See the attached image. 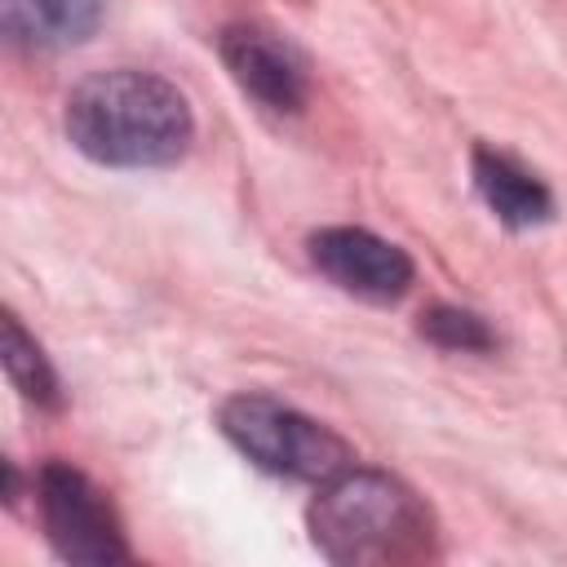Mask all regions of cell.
<instances>
[{
  "label": "cell",
  "instance_id": "277c9868",
  "mask_svg": "<svg viewBox=\"0 0 567 567\" xmlns=\"http://www.w3.org/2000/svg\"><path fill=\"white\" fill-rule=\"evenodd\" d=\"M35 501H40L44 536L58 558L93 563V567H111L128 558L120 518L84 470L66 461H44L35 474Z\"/></svg>",
  "mask_w": 567,
  "mask_h": 567
},
{
  "label": "cell",
  "instance_id": "9c48e42d",
  "mask_svg": "<svg viewBox=\"0 0 567 567\" xmlns=\"http://www.w3.org/2000/svg\"><path fill=\"white\" fill-rule=\"evenodd\" d=\"M0 354H4V372H9V385L27 399V403H35V408H62V385H58V372H53V363L44 359V350L22 332V323L13 319V315H4V323H0Z\"/></svg>",
  "mask_w": 567,
  "mask_h": 567
},
{
  "label": "cell",
  "instance_id": "6da1fadb",
  "mask_svg": "<svg viewBox=\"0 0 567 567\" xmlns=\"http://www.w3.org/2000/svg\"><path fill=\"white\" fill-rule=\"evenodd\" d=\"M71 146L106 168H164L186 155L195 115L177 84L164 75L115 66L80 80L66 97Z\"/></svg>",
  "mask_w": 567,
  "mask_h": 567
},
{
  "label": "cell",
  "instance_id": "52a82bcc",
  "mask_svg": "<svg viewBox=\"0 0 567 567\" xmlns=\"http://www.w3.org/2000/svg\"><path fill=\"white\" fill-rule=\"evenodd\" d=\"M106 0H0V22L18 49H71L102 27Z\"/></svg>",
  "mask_w": 567,
  "mask_h": 567
},
{
  "label": "cell",
  "instance_id": "7a4b0ae2",
  "mask_svg": "<svg viewBox=\"0 0 567 567\" xmlns=\"http://www.w3.org/2000/svg\"><path fill=\"white\" fill-rule=\"evenodd\" d=\"M306 523L315 549L341 567H399L434 554L430 505L385 470H337L319 483Z\"/></svg>",
  "mask_w": 567,
  "mask_h": 567
},
{
  "label": "cell",
  "instance_id": "ba28073f",
  "mask_svg": "<svg viewBox=\"0 0 567 567\" xmlns=\"http://www.w3.org/2000/svg\"><path fill=\"white\" fill-rule=\"evenodd\" d=\"M470 168H474V186H478L483 204H487L505 226L527 230V226H540V221L554 217V195H549V186H545L536 173H527L518 159H509V155H501V151H492V146H474Z\"/></svg>",
  "mask_w": 567,
  "mask_h": 567
},
{
  "label": "cell",
  "instance_id": "5b68a950",
  "mask_svg": "<svg viewBox=\"0 0 567 567\" xmlns=\"http://www.w3.org/2000/svg\"><path fill=\"white\" fill-rule=\"evenodd\" d=\"M306 252L328 284L363 301H399L416 275L412 257L399 244L363 226H323L306 239Z\"/></svg>",
  "mask_w": 567,
  "mask_h": 567
},
{
  "label": "cell",
  "instance_id": "30bf717a",
  "mask_svg": "<svg viewBox=\"0 0 567 567\" xmlns=\"http://www.w3.org/2000/svg\"><path fill=\"white\" fill-rule=\"evenodd\" d=\"M416 332L430 346H439V350H461V354H487V350H496V332L487 328V319L474 315V310H465V306H443L439 301V306L421 310Z\"/></svg>",
  "mask_w": 567,
  "mask_h": 567
},
{
  "label": "cell",
  "instance_id": "8992f818",
  "mask_svg": "<svg viewBox=\"0 0 567 567\" xmlns=\"http://www.w3.org/2000/svg\"><path fill=\"white\" fill-rule=\"evenodd\" d=\"M217 53L230 71V80L266 111L297 115L306 106V66L301 58L261 27H226L217 40Z\"/></svg>",
  "mask_w": 567,
  "mask_h": 567
},
{
  "label": "cell",
  "instance_id": "3957f363",
  "mask_svg": "<svg viewBox=\"0 0 567 567\" xmlns=\"http://www.w3.org/2000/svg\"><path fill=\"white\" fill-rule=\"evenodd\" d=\"M217 425L257 470L292 483H323L337 470L354 465L341 434L270 394H230L217 408Z\"/></svg>",
  "mask_w": 567,
  "mask_h": 567
}]
</instances>
